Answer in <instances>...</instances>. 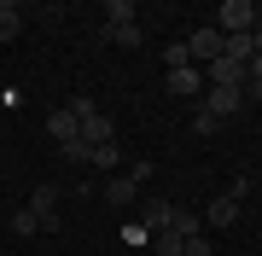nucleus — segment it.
I'll list each match as a JSON object with an SVG mask.
<instances>
[{
    "label": "nucleus",
    "instance_id": "1",
    "mask_svg": "<svg viewBox=\"0 0 262 256\" xmlns=\"http://www.w3.org/2000/svg\"><path fill=\"white\" fill-rule=\"evenodd\" d=\"M222 29H215V24H204V29H192V35H187V58H204V64H215V58H222Z\"/></svg>",
    "mask_w": 262,
    "mask_h": 256
},
{
    "label": "nucleus",
    "instance_id": "2",
    "mask_svg": "<svg viewBox=\"0 0 262 256\" xmlns=\"http://www.w3.org/2000/svg\"><path fill=\"white\" fill-rule=\"evenodd\" d=\"M239 198H245V180H233V192H222V198L204 210V221H210V227H233V221H239Z\"/></svg>",
    "mask_w": 262,
    "mask_h": 256
},
{
    "label": "nucleus",
    "instance_id": "3",
    "mask_svg": "<svg viewBox=\"0 0 262 256\" xmlns=\"http://www.w3.org/2000/svg\"><path fill=\"white\" fill-rule=\"evenodd\" d=\"M239 105H245V94H239V87H204V105H198V111H210L215 123H222V117H233Z\"/></svg>",
    "mask_w": 262,
    "mask_h": 256
},
{
    "label": "nucleus",
    "instance_id": "4",
    "mask_svg": "<svg viewBox=\"0 0 262 256\" xmlns=\"http://www.w3.org/2000/svg\"><path fill=\"white\" fill-rule=\"evenodd\" d=\"M29 216L53 233L58 227V187H35V192H29Z\"/></svg>",
    "mask_w": 262,
    "mask_h": 256
},
{
    "label": "nucleus",
    "instance_id": "5",
    "mask_svg": "<svg viewBox=\"0 0 262 256\" xmlns=\"http://www.w3.org/2000/svg\"><path fill=\"white\" fill-rule=\"evenodd\" d=\"M47 134L58 140V152H64L70 140H82V117H76L70 105H64V111H53V117H47Z\"/></svg>",
    "mask_w": 262,
    "mask_h": 256
},
{
    "label": "nucleus",
    "instance_id": "6",
    "mask_svg": "<svg viewBox=\"0 0 262 256\" xmlns=\"http://www.w3.org/2000/svg\"><path fill=\"white\" fill-rule=\"evenodd\" d=\"M82 146H117V123H111L105 111L82 117Z\"/></svg>",
    "mask_w": 262,
    "mask_h": 256
},
{
    "label": "nucleus",
    "instance_id": "7",
    "mask_svg": "<svg viewBox=\"0 0 262 256\" xmlns=\"http://www.w3.org/2000/svg\"><path fill=\"white\" fill-rule=\"evenodd\" d=\"M140 216H146V233H151V239L175 227V204H163V198H146V204H140Z\"/></svg>",
    "mask_w": 262,
    "mask_h": 256
},
{
    "label": "nucleus",
    "instance_id": "8",
    "mask_svg": "<svg viewBox=\"0 0 262 256\" xmlns=\"http://www.w3.org/2000/svg\"><path fill=\"white\" fill-rule=\"evenodd\" d=\"M169 94L175 99H204V76L187 64V70H169Z\"/></svg>",
    "mask_w": 262,
    "mask_h": 256
},
{
    "label": "nucleus",
    "instance_id": "9",
    "mask_svg": "<svg viewBox=\"0 0 262 256\" xmlns=\"http://www.w3.org/2000/svg\"><path fill=\"white\" fill-rule=\"evenodd\" d=\"M105 41H117V47H140L146 29H140V18H134V24H105Z\"/></svg>",
    "mask_w": 262,
    "mask_h": 256
},
{
    "label": "nucleus",
    "instance_id": "10",
    "mask_svg": "<svg viewBox=\"0 0 262 256\" xmlns=\"http://www.w3.org/2000/svg\"><path fill=\"white\" fill-rule=\"evenodd\" d=\"M134 192H140V180H134V175H117L111 187H105V198H111V204H134Z\"/></svg>",
    "mask_w": 262,
    "mask_h": 256
},
{
    "label": "nucleus",
    "instance_id": "11",
    "mask_svg": "<svg viewBox=\"0 0 262 256\" xmlns=\"http://www.w3.org/2000/svg\"><path fill=\"white\" fill-rule=\"evenodd\" d=\"M24 24V6H12V0H0V41H12Z\"/></svg>",
    "mask_w": 262,
    "mask_h": 256
},
{
    "label": "nucleus",
    "instance_id": "12",
    "mask_svg": "<svg viewBox=\"0 0 262 256\" xmlns=\"http://www.w3.org/2000/svg\"><path fill=\"white\" fill-rule=\"evenodd\" d=\"M105 24H134V0H105Z\"/></svg>",
    "mask_w": 262,
    "mask_h": 256
},
{
    "label": "nucleus",
    "instance_id": "13",
    "mask_svg": "<svg viewBox=\"0 0 262 256\" xmlns=\"http://www.w3.org/2000/svg\"><path fill=\"white\" fill-rule=\"evenodd\" d=\"M181 245H187L181 233H158V239H151V250H158V256H181Z\"/></svg>",
    "mask_w": 262,
    "mask_h": 256
},
{
    "label": "nucleus",
    "instance_id": "14",
    "mask_svg": "<svg viewBox=\"0 0 262 256\" xmlns=\"http://www.w3.org/2000/svg\"><path fill=\"white\" fill-rule=\"evenodd\" d=\"M12 233H18V239H29V233H41V221L29 216V210H18V216H12Z\"/></svg>",
    "mask_w": 262,
    "mask_h": 256
},
{
    "label": "nucleus",
    "instance_id": "15",
    "mask_svg": "<svg viewBox=\"0 0 262 256\" xmlns=\"http://www.w3.org/2000/svg\"><path fill=\"white\" fill-rule=\"evenodd\" d=\"M163 58H169V70H187V64H192V58H187V41H175V47H169Z\"/></svg>",
    "mask_w": 262,
    "mask_h": 256
},
{
    "label": "nucleus",
    "instance_id": "16",
    "mask_svg": "<svg viewBox=\"0 0 262 256\" xmlns=\"http://www.w3.org/2000/svg\"><path fill=\"white\" fill-rule=\"evenodd\" d=\"M181 256H215V250H210V239L198 233V239H187V245H181Z\"/></svg>",
    "mask_w": 262,
    "mask_h": 256
},
{
    "label": "nucleus",
    "instance_id": "17",
    "mask_svg": "<svg viewBox=\"0 0 262 256\" xmlns=\"http://www.w3.org/2000/svg\"><path fill=\"white\" fill-rule=\"evenodd\" d=\"M215 128H222V123H215L210 111H192V134H215Z\"/></svg>",
    "mask_w": 262,
    "mask_h": 256
},
{
    "label": "nucleus",
    "instance_id": "18",
    "mask_svg": "<svg viewBox=\"0 0 262 256\" xmlns=\"http://www.w3.org/2000/svg\"><path fill=\"white\" fill-rule=\"evenodd\" d=\"M88 163H99V169H111V163H117V146H94V157H88Z\"/></svg>",
    "mask_w": 262,
    "mask_h": 256
}]
</instances>
